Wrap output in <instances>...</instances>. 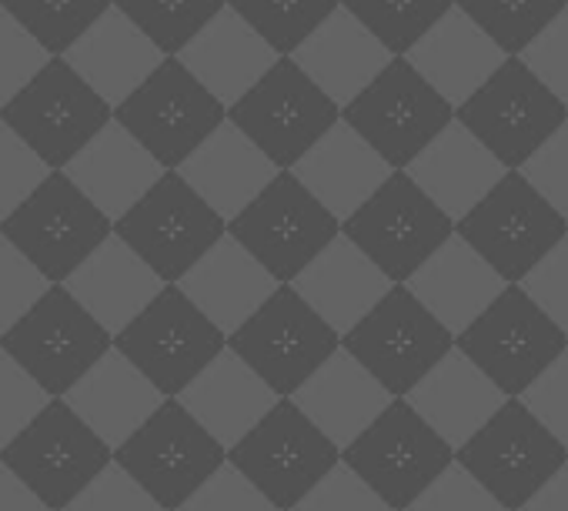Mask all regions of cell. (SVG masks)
I'll use <instances>...</instances> for the list:
<instances>
[{
  "mask_svg": "<svg viewBox=\"0 0 568 511\" xmlns=\"http://www.w3.org/2000/svg\"><path fill=\"white\" fill-rule=\"evenodd\" d=\"M455 8L485 31L505 58H518L568 8V0H455Z\"/></svg>",
  "mask_w": 568,
  "mask_h": 511,
  "instance_id": "obj_13",
  "label": "cell"
},
{
  "mask_svg": "<svg viewBox=\"0 0 568 511\" xmlns=\"http://www.w3.org/2000/svg\"><path fill=\"white\" fill-rule=\"evenodd\" d=\"M111 4L114 0H0V8L51 58H64Z\"/></svg>",
  "mask_w": 568,
  "mask_h": 511,
  "instance_id": "obj_11",
  "label": "cell"
},
{
  "mask_svg": "<svg viewBox=\"0 0 568 511\" xmlns=\"http://www.w3.org/2000/svg\"><path fill=\"white\" fill-rule=\"evenodd\" d=\"M178 61L217 104H237L274 68L277 54L231 8H224L178 54Z\"/></svg>",
  "mask_w": 568,
  "mask_h": 511,
  "instance_id": "obj_7",
  "label": "cell"
},
{
  "mask_svg": "<svg viewBox=\"0 0 568 511\" xmlns=\"http://www.w3.org/2000/svg\"><path fill=\"white\" fill-rule=\"evenodd\" d=\"M114 8L164 54L178 58L227 0H114Z\"/></svg>",
  "mask_w": 568,
  "mask_h": 511,
  "instance_id": "obj_12",
  "label": "cell"
},
{
  "mask_svg": "<svg viewBox=\"0 0 568 511\" xmlns=\"http://www.w3.org/2000/svg\"><path fill=\"white\" fill-rule=\"evenodd\" d=\"M121 121L158 147H184L221 124V104L178 58H164V64L121 104Z\"/></svg>",
  "mask_w": 568,
  "mask_h": 511,
  "instance_id": "obj_5",
  "label": "cell"
},
{
  "mask_svg": "<svg viewBox=\"0 0 568 511\" xmlns=\"http://www.w3.org/2000/svg\"><path fill=\"white\" fill-rule=\"evenodd\" d=\"M348 121L385 151H395V157H405V151H415L438 127H448L452 104H445L405 58H392V64L348 104Z\"/></svg>",
  "mask_w": 568,
  "mask_h": 511,
  "instance_id": "obj_2",
  "label": "cell"
},
{
  "mask_svg": "<svg viewBox=\"0 0 568 511\" xmlns=\"http://www.w3.org/2000/svg\"><path fill=\"white\" fill-rule=\"evenodd\" d=\"M108 114V104L68 68L51 58L44 71L8 104V117L44 147H71L88 137Z\"/></svg>",
  "mask_w": 568,
  "mask_h": 511,
  "instance_id": "obj_9",
  "label": "cell"
},
{
  "mask_svg": "<svg viewBox=\"0 0 568 511\" xmlns=\"http://www.w3.org/2000/svg\"><path fill=\"white\" fill-rule=\"evenodd\" d=\"M405 61L442 94L445 104H465L501 64L505 51L478 31L458 8H452L408 54Z\"/></svg>",
  "mask_w": 568,
  "mask_h": 511,
  "instance_id": "obj_8",
  "label": "cell"
},
{
  "mask_svg": "<svg viewBox=\"0 0 568 511\" xmlns=\"http://www.w3.org/2000/svg\"><path fill=\"white\" fill-rule=\"evenodd\" d=\"M335 108L292 58H277L274 68L234 104V121L261 137L267 147L295 151L335 121Z\"/></svg>",
  "mask_w": 568,
  "mask_h": 511,
  "instance_id": "obj_3",
  "label": "cell"
},
{
  "mask_svg": "<svg viewBox=\"0 0 568 511\" xmlns=\"http://www.w3.org/2000/svg\"><path fill=\"white\" fill-rule=\"evenodd\" d=\"M535 81L568 108V8L518 54Z\"/></svg>",
  "mask_w": 568,
  "mask_h": 511,
  "instance_id": "obj_17",
  "label": "cell"
},
{
  "mask_svg": "<svg viewBox=\"0 0 568 511\" xmlns=\"http://www.w3.org/2000/svg\"><path fill=\"white\" fill-rule=\"evenodd\" d=\"M342 8L392 58H405L455 8V0H342Z\"/></svg>",
  "mask_w": 568,
  "mask_h": 511,
  "instance_id": "obj_10",
  "label": "cell"
},
{
  "mask_svg": "<svg viewBox=\"0 0 568 511\" xmlns=\"http://www.w3.org/2000/svg\"><path fill=\"white\" fill-rule=\"evenodd\" d=\"M428 177H448V191L452 194H468V187H478L485 177H491V161L485 157V151L468 137V131L462 127H452L442 134L435 154L428 157V164L422 167Z\"/></svg>",
  "mask_w": 568,
  "mask_h": 511,
  "instance_id": "obj_16",
  "label": "cell"
},
{
  "mask_svg": "<svg viewBox=\"0 0 568 511\" xmlns=\"http://www.w3.org/2000/svg\"><path fill=\"white\" fill-rule=\"evenodd\" d=\"M535 174L541 177L548 191H555L558 197H568V127L551 137L545 157L535 164Z\"/></svg>",
  "mask_w": 568,
  "mask_h": 511,
  "instance_id": "obj_18",
  "label": "cell"
},
{
  "mask_svg": "<svg viewBox=\"0 0 568 511\" xmlns=\"http://www.w3.org/2000/svg\"><path fill=\"white\" fill-rule=\"evenodd\" d=\"M292 61L332 104H352L392 64V54L338 4L298 44Z\"/></svg>",
  "mask_w": 568,
  "mask_h": 511,
  "instance_id": "obj_4",
  "label": "cell"
},
{
  "mask_svg": "<svg viewBox=\"0 0 568 511\" xmlns=\"http://www.w3.org/2000/svg\"><path fill=\"white\" fill-rule=\"evenodd\" d=\"M51 61V54L0 8V104H11Z\"/></svg>",
  "mask_w": 568,
  "mask_h": 511,
  "instance_id": "obj_15",
  "label": "cell"
},
{
  "mask_svg": "<svg viewBox=\"0 0 568 511\" xmlns=\"http://www.w3.org/2000/svg\"><path fill=\"white\" fill-rule=\"evenodd\" d=\"M338 4L342 0H227V8L277 58H292Z\"/></svg>",
  "mask_w": 568,
  "mask_h": 511,
  "instance_id": "obj_14",
  "label": "cell"
},
{
  "mask_svg": "<svg viewBox=\"0 0 568 511\" xmlns=\"http://www.w3.org/2000/svg\"><path fill=\"white\" fill-rule=\"evenodd\" d=\"M462 121L505 161H521L561 127L565 104L555 101L518 58H505V64L462 104Z\"/></svg>",
  "mask_w": 568,
  "mask_h": 511,
  "instance_id": "obj_1",
  "label": "cell"
},
{
  "mask_svg": "<svg viewBox=\"0 0 568 511\" xmlns=\"http://www.w3.org/2000/svg\"><path fill=\"white\" fill-rule=\"evenodd\" d=\"M64 61L104 104H124L164 64V54L111 4Z\"/></svg>",
  "mask_w": 568,
  "mask_h": 511,
  "instance_id": "obj_6",
  "label": "cell"
}]
</instances>
